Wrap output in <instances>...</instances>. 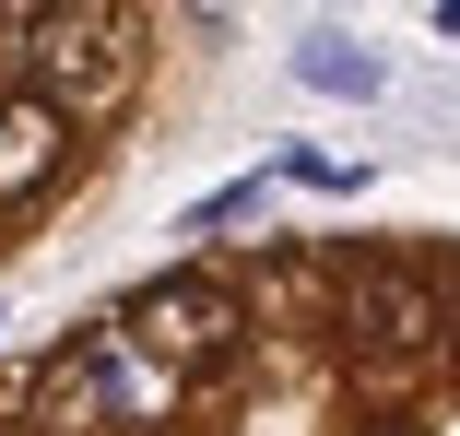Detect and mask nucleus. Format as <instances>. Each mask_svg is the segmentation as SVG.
<instances>
[{
    "label": "nucleus",
    "mask_w": 460,
    "mask_h": 436,
    "mask_svg": "<svg viewBox=\"0 0 460 436\" xmlns=\"http://www.w3.org/2000/svg\"><path fill=\"white\" fill-rule=\"evenodd\" d=\"M24 83H36V107L71 118V130H95L142 95V13L130 0H59V13L24 24Z\"/></svg>",
    "instance_id": "nucleus-1"
},
{
    "label": "nucleus",
    "mask_w": 460,
    "mask_h": 436,
    "mask_svg": "<svg viewBox=\"0 0 460 436\" xmlns=\"http://www.w3.org/2000/svg\"><path fill=\"white\" fill-rule=\"evenodd\" d=\"M48 378H59V389H71L83 413H95L107 436H165V424H177V389H190L177 366H154L142 342L119 330V318H95V330H71Z\"/></svg>",
    "instance_id": "nucleus-2"
},
{
    "label": "nucleus",
    "mask_w": 460,
    "mask_h": 436,
    "mask_svg": "<svg viewBox=\"0 0 460 436\" xmlns=\"http://www.w3.org/2000/svg\"><path fill=\"white\" fill-rule=\"evenodd\" d=\"M331 330L354 366H425V354H448V295L425 272H402V259H378V272H354L331 295Z\"/></svg>",
    "instance_id": "nucleus-3"
},
{
    "label": "nucleus",
    "mask_w": 460,
    "mask_h": 436,
    "mask_svg": "<svg viewBox=\"0 0 460 436\" xmlns=\"http://www.w3.org/2000/svg\"><path fill=\"white\" fill-rule=\"evenodd\" d=\"M154 366H177V378H201V366H225L236 342H248V295L236 283H213V272H165L154 295H130V318H119Z\"/></svg>",
    "instance_id": "nucleus-4"
},
{
    "label": "nucleus",
    "mask_w": 460,
    "mask_h": 436,
    "mask_svg": "<svg viewBox=\"0 0 460 436\" xmlns=\"http://www.w3.org/2000/svg\"><path fill=\"white\" fill-rule=\"evenodd\" d=\"M59 165H71V118H48L36 95H13L0 107V201H36Z\"/></svg>",
    "instance_id": "nucleus-5"
},
{
    "label": "nucleus",
    "mask_w": 460,
    "mask_h": 436,
    "mask_svg": "<svg viewBox=\"0 0 460 436\" xmlns=\"http://www.w3.org/2000/svg\"><path fill=\"white\" fill-rule=\"evenodd\" d=\"M296 71L319 83V95H378V48H354V36H296Z\"/></svg>",
    "instance_id": "nucleus-6"
},
{
    "label": "nucleus",
    "mask_w": 460,
    "mask_h": 436,
    "mask_svg": "<svg viewBox=\"0 0 460 436\" xmlns=\"http://www.w3.org/2000/svg\"><path fill=\"white\" fill-rule=\"evenodd\" d=\"M260 213H271V189H260V178H236V189H213V201L190 213V236H225V224H260Z\"/></svg>",
    "instance_id": "nucleus-7"
},
{
    "label": "nucleus",
    "mask_w": 460,
    "mask_h": 436,
    "mask_svg": "<svg viewBox=\"0 0 460 436\" xmlns=\"http://www.w3.org/2000/svg\"><path fill=\"white\" fill-rule=\"evenodd\" d=\"M13 13H36V0H13Z\"/></svg>",
    "instance_id": "nucleus-8"
}]
</instances>
